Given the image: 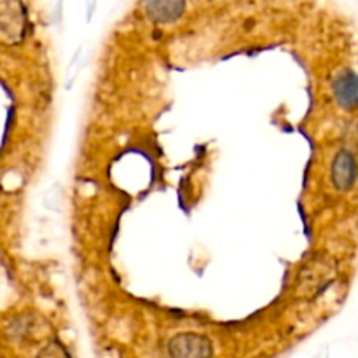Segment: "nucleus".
<instances>
[{"instance_id": "f257e3e1", "label": "nucleus", "mask_w": 358, "mask_h": 358, "mask_svg": "<svg viewBox=\"0 0 358 358\" xmlns=\"http://www.w3.org/2000/svg\"><path fill=\"white\" fill-rule=\"evenodd\" d=\"M27 27L28 14L23 0H0V44H20Z\"/></svg>"}, {"instance_id": "f03ea898", "label": "nucleus", "mask_w": 358, "mask_h": 358, "mask_svg": "<svg viewBox=\"0 0 358 358\" xmlns=\"http://www.w3.org/2000/svg\"><path fill=\"white\" fill-rule=\"evenodd\" d=\"M171 358H210L212 343L198 334H180L168 345Z\"/></svg>"}, {"instance_id": "7ed1b4c3", "label": "nucleus", "mask_w": 358, "mask_h": 358, "mask_svg": "<svg viewBox=\"0 0 358 358\" xmlns=\"http://www.w3.org/2000/svg\"><path fill=\"white\" fill-rule=\"evenodd\" d=\"M145 14L156 23H171L184 14L185 0H145Z\"/></svg>"}, {"instance_id": "20e7f679", "label": "nucleus", "mask_w": 358, "mask_h": 358, "mask_svg": "<svg viewBox=\"0 0 358 358\" xmlns=\"http://www.w3.org/2000/svg\"><path fill=\"white\" fill-rule=\"evenodd\" d=\"M357 177V163L353 159V156L350 152H339L338 157L334 161V166H332V180H334L336 187L345 191L350 189L355 182Z\"/></svg>"}, {"instance_id": "39448f33", "label": "nucleus", "mask_w": 358, "mask_h": 358, "mask_svg": "<svg viewBox=\"0 0 358 358\" xmlns=\"http://www.w3.org/2000/svg\"><path fill=\"white\" fill-rule=\"evenodd\" d=\"M336 96L345 107L358 103V77L352 72H345L336 80Z\"/></svg>"}, {"instance_id": "423d86ee", "label": "nucleus", "mask_w": 358, "mask_h": 358, "mask_svg": "<svg viewBox=\"0 0 358 358\" xmlns=\"http://www.w3.org/2000/svg\"><path fill=\"white\" fill-rule=\"evenodd\" d=\"M38 358H69V357H66V352L62 348V346L52 343L51 346H48V348L42 352V355Z\"/></svg>"}]
</instances>
